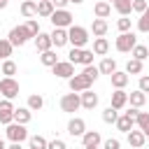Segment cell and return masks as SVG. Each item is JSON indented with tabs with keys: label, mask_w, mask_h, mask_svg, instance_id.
I'll list each match as a JSON object with an SVG mask.
<instances>
[{
	"label": "cell",
	"mask_w": 149,
	"mask_h": 149,
	"mask_svg": "<svg viewBox=\"0 0 149 149\" xmlns=\"http://www.w3.org/2000/svg\"><path fill=\"white\" fill-rule=\"evenodd\" d=\"M68 40H70V44L72 47H79V49H84L86 47V42H88V30L86 28H81V26H70L68 28Z\"/></svg>",
	"instance_id": "6da1fadb"
},
{
	"label": "cell",
	"mask_w": 149,
	"mask_h": 149,
	"mask_svg": "<svg viewBox=\"0 0 149 149\" xmlns=\"http://www.w3.org/2000/svg\"><path fill=\"white\" fill-rule=\"evenodd\" d=\"M30 37H33V35L28 33L26 23H23V26H14V28L9 30V35H7V40H9V42H12L14 47H23V44H26V42H28Z\"/></svg>",
	"instance_id": "7a4b0ae2"
},
{
	"label": "cell",
	"mask_w": 149,
	"mask_h": 149,
	"mask_svg": "<svg viewBox=\"0 0 149 149\" xmlns=\"http://www.w3.org/2000/svg\"><path fill=\"white\" fill-rule=\"evenodd\" d=\"M135 44H137V37H135L133 30H126V33H121V35L116 37V51H121V54L133 51Z\"/></svg>",
	"instance_id": "3957f363"
},
{
	"label": "cell",
	"mask_w": 149,
	"mask_h": 149,
	"mask_svg": "<svg viewBox=\"0 0 149 149\" xmlns=\"http://www.w3.org/2000/svg\"><path fill=\"white\" fill-rule=\"evenodd\" d=\"M79 107H81V95H79V93L72 91V93H65V95L61 98V109H63V112H70V114H72V112H77Z\"/></svg>",
	"instance_id": "277c9868"
},
{
	"label": "cell",
	"mask_w": 149,
	"mask_h": 149,
	"mask_svg": "<svg viewBox=\"0 0 149 149\" xmlns=\"http://www.w3.org/2000/svg\"><path fill=\"white\" fill-rule=\"evenodd\" d=\"M49 19H51L54 28H70V26H72V19H74V16H72V14L68 12V9H56V12H54V14L49 16Z\"/></svg>",
	"instance_id": "5b68a950"
},
{
	"label": "cell",
	"mask_w": 149,
	"mask_h": 149,
	"mask_svg": "<svg viewBox=\"0 0 149 149\" xmlns=\"http://www.w3.org/2000/svg\"><path fill=\"white\" fill-rule=\"evenodd\" d=\"M91 84H93V79H88L84 72H81V74H74V77L68 79V86H70V91H74V93H81V91L91 88Z\"/></svg>",
	"instance_id": "8992f818"
},
{
	"label": "cell",
	"mask_w": 149,
	"mask_h": 149,
	"mask_svg": "<svg viewBox=\"0 0 149 149\" xmlns=\"http://www.w3.org/2000/svg\"><path fill=\"white\" fill-rule=\"evenodd\" d=\"M0 93H2V98H16L19 95V81L16 79H12V77H2L0 79Z\"/></svg>",
	"instance_id": "52a82bcc"
},
{
	"label": "cell",
	"mask_w": 149,
	"mask_h": 149,
	"mask_svg": "<svg viewBox=\"0 0 149 149\" xmlns=\"http://www.w3.org/2000/svg\"><path fill=\"white\" fill-rule=\"evenodd\" d=\"M7 137H9L12 142H23V140H28L26 123H16V121H12V123L7 126Z\"/></svg>",
	"instance_id": "ba28073f"
},
{
	"label": "cell",
	"mask_w": 149,
	"mask_h": 149,
	"mask_svg": "<svg viewBox=\"0 0 149 149\" xmlns=\"http://www.w3.org/2000/svg\"><path fill=\"white\" fill-rule=\"evenodd\" d=\"M14 105H12V100L9 98H2L0 100V123L2 126H9L12 121H14Z\"/></svg>",
	"instance_id": "9c48e42d"
},
{
	"label": "cell",
	"mask_w": 149,
	"mask_h": 149,
	"mask_svg": "<svg viewBox=\"0 0 149 149\" xmlns=\"http://www.w3.org/2000/svg\"><path fill=\"white\" fill-rule=\"evenodd\" d=\"M51 72H54L56 77H61V79H70V77H74V63H70V61H58V63L51 68Z\"/></svg>",
	"instance_id": "30bf717a"
},
{
	"label": "cell",
	"mask_w": 149,
	"mask_h": 149,
	"mask_svg": "<svg viewBox=\"0 0 149 149\" xmlns=\"http://www.w3.org/2000/svg\"><path fill=\"white\" fill-rule=\"evenodd\" d=\"M68 133H70L72 137H81V135L86 133V121L79 119V116L70 119V121H68Z\"/></svg>",
	"instance_id": "8fae6325"
},
{
	"label": "cell",
	"mask_w": 149,
	"mask_h": 149,
	"mask_svg": "<svg viewBox=\"0 0 149 149\" xmlns=\"http://www.w3.org/2000/svg\"><path fill=\"white\" fill-rule=\"evenodd\" d=\"M126 135H128V144H130V147H135V149H142V147H144V142H147V135H144L140 128H137V130H128Z\"/></svg>",
	"instance_id": "7c38bea8"
},
{
	"label": "cell",
	"mask_w": 149,
	"mask_h": 149,
	"mask_svg": "<svg viewBox=\"0 0 149 149\" xmlns=\"http://www.w3.org/2000/svg\"><path fill=\"white\" fill-rule=\"evenodd\" d=\"M51 35V42H54V47L58 49V47H65L70 40H68V28H54V33H49Z\"/></svg>",
	"instance_id": "4fadbf2b"
},
{
	"label": "cell",
	"mask_w": 149,
	"mask_h": 149,
	"mask_svg": "<svg viewBox=\"0 0 149 149\" xmlns=\"http://www.w3.org/2000/svg\"><path fill=\"white\" fill-rule=\"evenodd\" d=\"M126 102H128V93H126L123 88H116V91L112 93V102H109V105H112L114 109H123Z\"/></svg>",
	"instance_id": "5bb4252c"
},
{
	"label": "cell",
	"mask_w": 149,
	"mask_h": 149,
	"mask_svg": "<svg viewBox=\"0 0 149 149\" xmlns=\"http://www.w3.org/2000/svg\"><path fill=\"white\" fill-rule=\"evenodd\" d=\"M133 126H135V116H130L128 112H123V114L116 119V128H119L121 133H128V130H133Z\"/></svg>",
	"instance_id": "9a60e30c"
},
{
	"label": "cell",
	"mask_w": 149,
	"mask_h": 149,
	"mask_svg": "<svg viewBox=\"0 0 149 149\" xmlns=\"http://www.w3.org/2000/svg\"><path fill=\"white\" fill-rule=\"evenodd\" d=\"M79 95H81V107H84V109H93V107L98 105V95H95V93H93L91 88L81 91Z\"/></svg>",
	"instance_id": "2e32d148"
},
{
	"label": "cell",
	"mask_w": 149,
	"mask_h": 149,
	"mask_svg": "<svg viewBox=\"0 0 149 149\" xmlns=\"http://www.w3.org/2000/svg\"><path fill=\"white\" fill-rule=\"evenodd\" d=\"M100 142H102V137H100L98 130H86V133L81 135V144H84V147H98Z\"/></svg>",
	"instance_id": "e0dca14e"
},
{
	"label": "cell",
	"mask_w": 149,
	"mask_h": 149,
	"mask_svg": "<svg viewBox=\"0 0 149 149\" xmlns=\"http://www.w3.org/2000/svg\"><path fill=\"white\" fill-rule=\"evenodd\" d=\"M21 16H26V19L37 16V0H23L21 2Z\"/></svg>",
	"instance_id": "ac0fdd59"
},
{
	"label": "cell",
	"mask_w": 149,
	"mask_h": 149,
	"mask_svg": "<svg viewBox=\"0 0 149 149\" xmlns=\"http://www.w3.org/2000/svg\"><path fill=\"white\" fill-rule=\"evenodd\" d=\"M93 14H95V19H107V16L112 14V5H109L107 0H100V2H95Z\"/></svg>",
	"instance_id": "d6986e66"
},
{
	"label": "cell",
	"mask_w": 149,
	"mask_h": 149,
	"mask_svg": "<svg viewBox=\"0 0 149 149\" xmlns=\"http://www.w3.org/2000/svg\"><path fill=\"white\" fill-rule=\"evenodd\" d=\"M54 47V42H51V35H47V33H40L37 37H35V49L42 54V51H47V49H51Z\"/></svg>",
	"instance_id": "ffe728a7"
},
{
	"label": "cell",
	"mask_w": 149,
	"mask_h": 149,
	"mask_svg": "<svg viewBox=\"0 0 149 149\" xmlns=\"http://www.w3.org/2000/svg\"><path fill=\"white\" fill-rule=\"evenodd\" d=\"M128 100H130V107H137V109H140V107L147 102V93L140 91V88H135V91L128 93Z\"/></svg>",
	"instance_id": "44dd1931"
},
{
	"label": "cell",
	"mask_w": 149,
	"mask_h": 149,
	"mask_svg": "<svg viewBox=\"0 0 149 149\" xmlns=\"http://www.w3.org/2000/svg\"><path fill=\"white\" fill-rule=\"evenodd\" d=\"M109 79H112V86L114 88H126V84H128V72H121V70H116L114 74H109Z\"/></svg>",
	"instance_id": "7402d4cb"
},
{
	"label": "cell",
	"mask_w": 149,
	"mask_h": 149,
	"mask_svg": "<svg viewBox=\"0 0 149 149\" xmlns=\"http://www.w3.org/2000/svg\"><path fill=\"white\" fill-rule=\"evenodd\" d=\"M33 119V109L30 107H16L14 109V121L16 123H28Z\"/></svg>",
	"instance_id": "603a6c76"
},
{
	"label": "cell",
	"mask_w": 149,
	"mask_h": 149,
	"mask_svg": "<svg viewBox=\"0 0 149 149\" xmlns=\"http://www.w3.org/2000/svg\"><path fill=\"white\" fill-rule=\"evenodd\" d=\"M54 12H56V7H54L51 0H40V2H37V16H47V19H49Z\"/></svg>",
	"instance_id": "cb8c5ba5"
},
{
	"label": "cell",
	"mask_w": 149,
	"mask_h": 149,
	"mask_svg": "<svg viewBox=\"0 0 149 149\" xmlns=\"http://www.w3.org/2000/svg\"><path fill=\"white\" fill-rule=\"evenodd\" d=\"M107 21L105 19H93V23H91V30H93V35L95 37H105L107 35Z\"/></svg>",
	"instance_id": "d4e9b609"
},
{
	"label": "cell",
	"mask_w": 149,
	"mask_h": 149,
	"mask_svg": "<svg viewBox=\"0 0 149 149\" xmlns=\"http://www.w3.org/2000/svg\"><path fill=\"white\" fill-rule=\"evenodd\" d=\"M107 51H109L107 37H95V40H93V54H95V56H105Z\"/></svg>",
	"instance_id": "484cf974"
},
{
	"label": "cell",
	"mask_w": 149,
	"mask_h": 149,
	"mask_svg": "<svg viewBox=\"0 0 149 149\" xmlns=\"http://www.w3.org/2000/svg\"><path fill=\"white\" fill-rule=\"evenodd\" d=\"M112 5L121 16H128L133 12V0H112Z\"/></svg>",
	"instance_id": "4316f807"
},
{
	"label": "cell",
	"mask_w": 149,
	"mask_h": 149,
	"mask_svg": "<svg viewBox=\"0 0 149 149\" xmlns=\"http://www.w3.org/2000/svg\"><path fill=\"white\" fill-rule=\"evenodd\" d=\"M98 70H100V74H114L116 72V61L114 58H102Z\"/></svg>",
	"instance_id": "83f0119b"
},
{
	"label": "cell",
	"mask_w": 149,
	"mask_h": 149,
	"mask_svg": "<svg viewBox=\"0 0 149 149\" xmlns=\"http://www.w3.org/2000/svg\"><path fill=\"white\" fill-rule=\"evenodd\" d=\"M40 61H42V65H47V68H54V65L58 63V56H56V51H54V49H47V51H42Z\"/></svg>",
	"instance_id": "f1b7e54d"
},
{
	"label": "cell",
	"mask_w": 149,
	"mask_h": 149,
	"mask_svg": "<svg viewBox=\"0 0 149 149\" xmlns=\"http://www.w3.org/2000/svg\"><path fill=\"white\" fill-rule=\"evenodd\" d=\"M135 123H137V128L147 135V140H149V114L147 112H140L137 116H135Z\"/></svg>",
	"instance_id": "f546056e"
},
{
	"label": "cell",
	"mask_w": 149,
	"mask_h": 149,
	"mask_svg": "<svg viewBox=\"0 0 149 149\" xmlns=\"http://www.w3.org/2000/svg\"><path fill=\"white\" fill-rule=\"evenodd\" d=\"M12 49H14V44L5 37V40H0V61H7L9 56H12Z\"/></svg>",
	"instance_id": "4dcf8cb0"
},
{
	"label": "cell",
	"mask_w": 149,
	"mask_h": 149,
	"mask_svg": "<svg viewBox=\"0 0 149 149\" xmlns=\"http://www.w3.org/2000/svg\"><path fill=\"white\" fill-rule=\"evenodd\" d=\"M130 54H133V58H137V61H147V58H149V49H147L144 44H135Z\"/></svg>",
	"instance_id": "1f68e13d"
},
{
	"label": "cell",
	"mask_w": 149,
	"mask_h": 149,
	"mask_svg": "<svg viewBox=\"0 0 149 149\" xmlns=\"http://www.w3.org/2000/svg\"><path fill=\"white\" fill-rule=\"evenodd\" d=\"M28 107H30L33 112H37V109H42V107H44V98H42L40 93H33V95L28 98Z\"/></svg>",
	"instance_id": "d6a6232c"
},
{
	"label": "cell",
	"mask_w": 149,
	"mask_h": 149,
	"mask_svg": "<svg viewBox=\"0 0 149 149\" xmlns=\"http://www.w3.org/2000/svg\"><path fill=\"white\" fill-rule=\"evenodd\" d=\"M116 119H119V109H114L112 105L105 107V112H102V121H105V123H116Z\"/></svg>",
	"instance_id": "836d02e7"
},
{
	"label": "cell",
	"mask_w": 149,
	"mask_h": 149,
	"mask_svg": "<svg viewBox=\"0 0 149 149\" xmlns=\"http://www.w3.org/2000/svg\"><path fill=\"white\" fill-rule=\"evenodd\" d=\"M28 144H30V149H47V147H49V142H47L42 135H33V137H28Z\"/></svg>",
	"instance_id": "e575fe53"
},
{
	"label": "cell",
	"mask_w": 149,
	"mask_h": 149,
	"mask_svg": "<svg viewBox=\"0 0 149 149\" xmlns=\"http://www.w3.org/2000/svg\"><path fill=\"white\" fill-rule=\"evenodd\" d=\"M137 30H140V33H149V7L140 14V19H137Z\"/></svg>",
	"instance_id": "d590c367"
},
{
	"label": "cell",
	"mask_w": 149,
	"mask_h": 149,
	"mask_svg": "<svg viewBox=\"0 0 149 149\" xmlns=\"http://www.w3.org/2000/svg\"><path fill=\"white\" fill-rule=\"evenodd\" d=\"M126 72H128V74H140V72H142V61L130 58V61L126 63Z\"/></svg>",
	"instance_id": "8d00e7d4"
},
{
	"label": "cell",
	"mask_w": 149,
	"mask_h": 149,
	"mask_svg": "<svg viewBox=\"0 0 149 149\" xmlns=\"http://www.w3.org/2000/svg\"><path fill=\"white\" fill-rule=\"evenodd\" d=\"M81 51H84V49L72 47V49H70V54H68V61H70V63H74V65H77V63H81Z\"/></svg>",
	"instance_id": "74e56055"
},
{
	"label": "cell",
	"mask_w": 149,
	"mask_h": 149,
	"mask_svg": "<svg viewBox=\"0 0 149 149\" xmlns=\"http://www.w3.org/2000/svg\"><path fill=\"white\" fill-rule=\"evenodd\" d=\"M2 74H5V77H12V74H16V63L7 58V61L2 63Z\"/></svg>",
	"instance_id": "f35d334b"
},
{
	"label": "cell",
	"mask_w": 149,
	"mask_h": 149,
	"mask_svg": "<svg viewBox=\"0 0 149 149\" xmlns=\"http://www.w3.org/2000/svg\"><path fill=\"white\" fill-rule=\"evenodd\" d=\"M26 28H28V33H30L33 37H37V35L42 33V30H40V23H37L35 19H28V21H26Z\"/></svg>",
	"instance_id": "ab89813d"
},
{
	"label": "cell",
	"mask_w": 149,
	"mask_h": 149,
	"mask_svg": "<svg viewBox=\"0 0 149 149\" xmlns=\"http://www.w3.org/2000/svg\"><path fill=\"white\" fill-rule=\"evenodd\" d=\"M93 56H95L93 49H84V51H81V63H79V65H93Z\"/></svg>",
	"instance_id": "60d3db41"
},
{
	"label": "cell",
	"mask_w": 149,
	"mask_h": 149,
	"mask_svg": "<svg viewBox=\"0 0 149 149\" xmlns=\"http://www.w3.org/2000/svg\"><path fill=\"white\" fill-rule=\"evenodd\" d=\"M81 72H84L88 79H93V81H95V79H98V74H100V70H98L95 65H84V70H81Z\"/></svg>",
	"instance_id": "b9f144b4"
},
{
	"label": "cell",
	"mask_w": 149,
	"mask_h": 149,
	"mask_svg": "<svg viewBox=\"0 0 149 149\" xmlns=\"http://www.w3.org/2000/svg\"><path fill=\"white\" fill-rule=\"evenodd\" d=\"M116 28H119L121 33H126V30H130V19H128V16H121V19L116 21Z\"/></svg>",
	"instance_id": "7bdbcfd3"
},
{
	"label": "cell",
	"mask_w": 149,
	"mask_h": 149,
	"mask_svg": "<svg viewBox=\"0 0 149 149\" xmlns=\"http://www.w3.org/2000/svg\"><path fill=\"white\" fill-rule=\"evenodd\" d=\"M102 149H121V142L116 137H109V140L102 142Z\"/></svg>",
	"instance_id": "ee69618b"
},
{
	"label": "cell",
	"mask_w": 149,
	"mask_h": 149,
	"mask_svg": "<svg viewBox=\"0 0 149 149\" xmlns=\"http://www.w3.org/2000/svg\"><path fill=\"white\" fill-rule=\"evenodd\" d=\"M149 5H147V0H133V12H137V14H142L144 9H147Z\"/></svg>",
	"instance_id": "f6af8a7d"
},
{
	"label": "cell",
	"mask_w": 149,
	"mask_h": 149,
	"mask_svg": "<svg viewBox=\"0 0 149 149\" xmlns=\"http://www.w3.org/2000/svg\"><path fill=\"white\" fill-rule=\"evenodd\" d=\"M140 91H144V93H149V74H142L140 77V86H137Z\"/></svg>",
	"instance_id": "bcb514c9"
},
{
	"label": "cell",
	"mask_w": 149,
	"mask_h": 149,
	"mask_svg": "<svg viewBox=\"0 0 149 149\" xmlns=\"http://www.w3.org/2000/svg\"><path fill=\"white\" fill-rule=\"evenodd\" d=\"M47 149H68V144H65L63 140H58V137H56V140H51V142H49V147H47Z\"/></svg>",
	"instance_id": "7dc6e473"
},
{
	"label": "cell",
	"mask_w": 149,
	"mask_h": 149,
	"mask_svg": "<svg viewBox=\"0 0 149 149\" xmlns=\"http://www.w3.org/2000/svg\"><path fill=\"white\" fill-rule=\"evenodd\" d=\"M51 2H54V7H56V9H65V5H68L70 0H51Z\"/></svg>",
	"instance_id": "c3c4849f"
},
{
	"label": "cell",
	"mask_w": 149,
	"mask_h": 149,
	"mask_svg": "<svg viewBox=\"0 0 149 149\" xmlns=\"http://www.w3.org/2000/svg\"><path fill=\"white\" fill-rule=\"evenodd\" d=\"M7 149H23V147H21V142H12Z\"/></svg>",
	"instance_id": "681fc988"
},
{
	"label": "cell",
	"mask_w": 149,
	"mask_h": 149,
	"mask_svg": "<svg viewBox=\"0 0 149 149\" xmlns=\"http://www.w3.org/2000/svg\"><path fill=\"white\" fill-rule=\"evenodd\" d=\"M7 2H9V0H0V9H5V7H7Z\"/></svg>",
	"instance_id": "f907efd6"
},
{
	"label": "cell",
	"mask_w": 149,
	"mask_h": 149,
	"mask_svg": "<svg viewBox=\"0 0 149 149\" xmlns=\"http://www.w3.org/2000/svg\"><path fill=\"white\" fill-rule=\"evenodd\" d=\"M70 2H74V5H81V2H84V0H70Z\"/></svg>",
	"instance_id": "816d5d0a"
},
{
	"label": "cell",
	"mask_w": 149,
	"mask_h": 149,
	"mask_svg": "<svg viewBox=\"0 0 149 149\" xmlns=\"http://www.w3.org/2000/svg\"><path fill=\"white\" fill-rule=\"evenodd\" d=\"M0 149H7V147H5V142H2V140H0Z\"/></svg>",
	"instance_id": "f5cc1de1"
},
{
	"label": "cell",
	"mask_w": 149,
	"mask_h": 149,
	"mask_svg": "<svg viewBox=\"0 0 149 149\" xmlns=\"http://www.w3.org/2000/svg\"><path fill=\"white\" fill-rule=\"evenodd\" d=\"M84 149H98V147H84Z\"/></svg>",
	"instance_id": "db71d44e"
},
{
	"label": "cell",
	"mask_w": 149,
	"mask_h": 149,
	"mask_svg": "<svg viewBox=\"0 0 149 149\" xmlns=\"http://www.w3.org/2000/svg\"><path fill=\"white\" fill-rule=\"evenodd\" d=\"M37 2H40V0H37Z\"/></svg>",
	"instance_id": "11a10c76"
},
{
	"label": "cell",
	"mask_w": 149,
	"mask_h": 149,
	"mask_svg": "<svg viewBox=\"0 0 149 149\" xmlns=\"http://www.w3.org/2000/svg\"><path fill=\"white\" fill-rule=\"evenodd\" d=\"M142 149H144V147H142Z\"/></svg>",
	"instance_id": "9f6ffc18"
},
{
	"label": "cell",
	"mask_w": 149,
	"mask_h": 149,
	"mask_svg": "<svg viewBox=\"0 0 149 149\" xmlns=\"http://www.w3.org/2000/svg\"><path fill=\"white\" fill-rule=\"evenodd\" d=\"M0 95H2V93H0Z\"/></svg>",
	"instance_id": "6f0895ef"
}]
</instances>
